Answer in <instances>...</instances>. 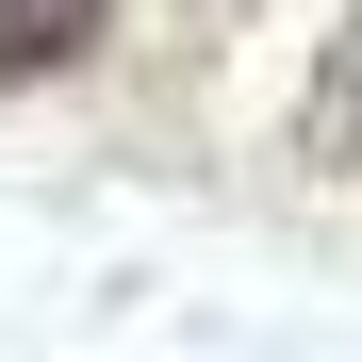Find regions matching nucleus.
Segmentation results:
<instances>
[{"mask_svg":"<svg viewBox=\"0 0 362 362\" xmlns=\"http://www.w3.org/2000/svg\"><path fill=\"white\" fill-rule=\"evenodd\" d=\"M296 148H313V165H362V17L329 33V66H313V99H296Z\"/></svg>","mask_w":362,"mask_h":362,"instance_id":"obj_2","label":"nucleus"},{"mask_svg":"<svg viewBox=\"0 0 362 362\" xmlns=\"http://www.w3.org/2000/svg\"><path fill=\"white\" fill-rule=\"evenodd\" d=\"M115 0H0V83H49V66H83Z\"/></svg>","mask_w":362,"mask_h":362,"instance_id":"obj_1","label":"nucleus"}]
</instances>
